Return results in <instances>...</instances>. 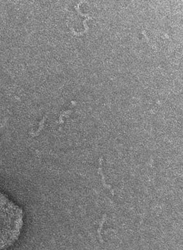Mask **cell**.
<instances>
[{
	"label": "cell",
	"instance_id": "obj_1",
	"mask_svg": "<svg viewBox=\"0 0 183 250\" xmlns=\"http://www.w3.org/2000/svg\"><path fill=\"white\" fill-rule=\"evenodd\" d=\"M23 226L21 208L0 191V250L7 249L16 243Z\"/></svg>",
	"mask_w": 183,
	"mask_h": 250
}]
</instances>
